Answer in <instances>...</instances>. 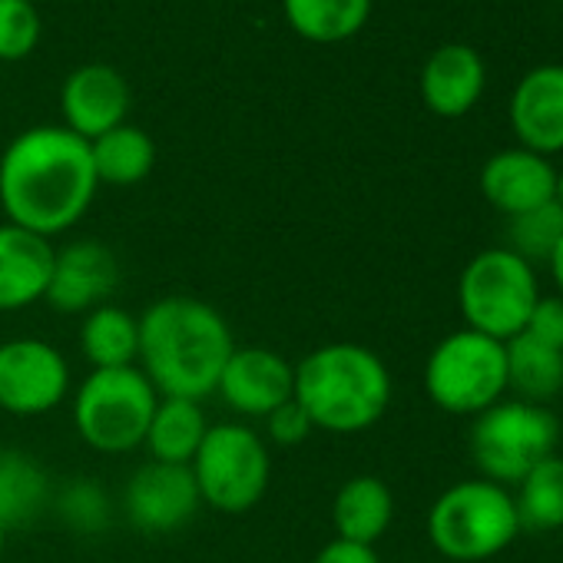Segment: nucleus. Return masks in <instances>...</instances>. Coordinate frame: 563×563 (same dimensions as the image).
<instances>
[{"mask_svg": "<svg viewBox=\"0 0 563 563\" xmlns=\"http://www.w3.org/2000/svg\"><path fill=\"white\" fill-rule=\"evenodd\" d=\"M282 14L312 44H342L368 24L372 0H282Z\"/></svg>", "mask_w": 563, "mask_h": 563, "instance_id": "obj_24", "label": "nucleus"}, {"mask_svg": "<svg viewBox=\"0 0 563 563\" xmlns=\"http://www.w3.org/2000/svg\"><path fill=\"white\" fill-rule=\"evenodd\" d=\"M93 169L100 186H136L143 183L156 166V143L140 126H117L90 143Z\"/></svg>", "mask_w": 563, "mask_h": 563, "instance_id": "obj_25", "label": "nucleus"}, {"mask_svg": "<svg viewBox=\"0 0 563 563\" xmlns=\"http://www.w3.org/2000/svg\"><path fill=\"white\" fill-rule=\"evenodd\" d=\"M80 352L90 372L103 368H136L140 358V319L123 306H100L80 322Z\"/></svg>", "mask_w": 563, "mask_h": 563, "instance_id": "obj_21", "label": "nucleus"}, {"mask_svg": "<svg viewBox=\"0 0 563 563\" xmlns=\"http://www.w3.org/2000/svg\"><path fill=\"white\" fill-rule=\"evenodd\" d=\"M199 500L219 514L252 510L272 481V454L255 428L239 421L209 424L196 457L189 461Z\"/></svg>", "mask_w": 563, "mask_h": 563, "instance_id": "obj_9", "label": "nucleus"}, {"mask_svg": "<svg viewBox=\"0 0 563 563\" xmlns=\"http://www.w3.org/2000/svg\"><path fill=\"white\" fill-rule=\"evenodd\" d=\"M560 421L547 405H530L520 398H500L481 411L471 424L467 444L481 477L514 487L530 467L556 454Z\"/></svg>", "mask_w": 563, "mask_h": 563, "instance_id": "obj_8", "label": "nucleus"}, {"mask_svg": "<svg viewBox=\"0 0 563 563\" xmlns=\"http://www.w3.org/2000/svg\"><path fill=\"white\" fill-rule=\"evenodd\" d=\"M507 349V391L530 405H547L563 391V352L520 332Z\"/></svg>", "mask_w": 563, "mask_h": 563, "instance_id": "obj_22", "label": "nucleus"}, {"mask_svg": "<svg viewBox=\"0 0 563 563\" xmlns=\"http://www.w3.org/2000/svg\"><path fill=\"white\" fill-rule=\"evenodd\" d=\"M428 540L451 563H484L520 537L510 487L471 477L444 487L428 507Z\"/></svg>", "mask_w": 563, "mask_h": 563, "instance_id": "obj_4", "label": "nucleus"}, {"mask_svg": "<svg viewBox=\"0 0 563 563\" xmlns=\"http://www.w3.org/2000/svg\"><path fill=\"white\" fill-rule=\"evenodd\" d=\"M523 332L563 352V299L560 296H540Z\"/></svg>", "mask_w": 563, "mask_h": 563, "instance_id": "obj_31", "label": "nucleus"}, {"mask_svg": "<svg viewBox=\"0 0 563 563\" xmlns=\"http://www.w3.org/2000/svg\"><path fill=\"white\" fill-rule=\"evenodd\" d=\"M560 543H563V530H560Z\"/></svg>", "mask_w": 563, "mask_h": 563, "instance_id": "obj_36", "label": "nucleus"}, {"mask_svg": "<svg viewBox=\"0 0 563 563\" xmlns=\"http://www.w3.org/2000/svg\"><path fill=\"white\" fill-rule=\"evenodd\" d=\"M428 401L454 418H477L507 395L504 342L474 329L444 335L424 362Z\"/></svg>", "mask_w": 563, "mask_h": 563, "instance_id": "obj_6", "label": "nucleus"}, {"mask_svg": "<svg viewBox=\"0 0 563 563\" xmlns=\"http://www.w3.org/2000/svg\"><path fill=\"white\" fill-rule=\"evenodd\" d=\"M202 507L192 471L183 464H143L123 490V514L143 533H173Z\"/></svg>", "mask_w": 563, "mask_h": 563, "instance_id": "obj_13", "label": "nucleus"}, {"mask_svg": "<svg viewBox=\"0 0 563 563\" xmlns=\"http://www.w3.org/2000/svg\"><path fill=\"white\" fill-rule=\"evenodd\" d=\"M100 189L90 143L67 126H34L0 156V209L44 239L70 232Z\"/></svg>", "mask_w": 563, "mask_h": 563, "instance_id": "obj_1", "label": "nucleus"}, {"mask_svg": "<svg viewBox=\"0 0 563 563\" xmlns=\"http://www.w3.org/2000/svg\"><path fill=\"white\" fill-rule=\"evenodd\" d=\"M54 504L47 471L18 448H0V520L11 527L37 520Z\"/></svg>", "mask_w": 563, "mask_h": 563, "instance_id": "obj_23", "label": "nucleus"}, {"mask_svg": "<svg viewBox=\"0 0 563 563\" xmlns=\"http://www.w3.org/2000/svg\"><path fill=\"white\" fill-rule=\"evenodd\" d=\"M70 395V365L60 349L44 339L0 342V411L14 418H41Z\"/></svg>", "mask_w": 563, "mask_h": 563, "instance_id": "obj_10", "label": "nucleus"}, {"mask_svg": "<svg viewBox=\"0 0 563 563\" xmlns=\"http://www.w3.org/2000/svg\"><path fill=\"white\" fill-rule=\"evenodd\" d=\"M560 239H563V206L556 199L507 219V249L530 265L547 262Z\"/></svg>", "mask_w": 563, "mask_h": 563, "instance_id": "obj_27", "label": "nucleus"}, {"mask_svg": "<svg viewBox=\"0 0 563 563\" xmlns=\"http://www.w3.org/2000/svg\"><path fill=\"white\" fill-rule=\"evenodd\" d=\"M60 110H64V126L80 140L93 143L97 136L126 123L130 84L110 64H84L64 80Z\"/></svg>", "mask_w": 563, "mask_h": 563, "instance_id": "obj_14", "label": "nucleus"}, {"mask_svg": "<svg viewBox=\"0 0 563 563\" xmlns=\"http://www.w3.org/2000/svg\"><path fill=\"white\" fill-rule=\"evenodd\" d=\"M312 563H382L375 547H362V543H349V540H329Z\"/></svg>", "mask_w": 563, "mask_h": 563, "instance_id": "obj_32", "label": "nucleus"}, {"mask_svg": "<svg viewBox=\"0 0 563 563\" xmlns=\"http://www.w3.org/2000/svg\"><path fill=\"white\" fill-rule=\"evenodd\" d=\"M547 268H550V278H553V286H556V296L563 299V239H560L556 249L550 252Z\"/></svg>", "mask_w": 563, "mask_h": 563, "instance_id": "obj_33", "label": "nucleus"}, {"mask_svg": "<svg viewBox=\"0 0 563 563\" xmlns=\"http://www.w3.org/2000/svg\"><path fill=\"white\" fill-rule=\"evenodd\" d=\"M57 245L31 229L0 222V312H21L47 296Z\"/></svg>", "mask_w": 563, "mask_h": 563, "instance_id": "obj_17", "label": "nucleus"}, {"mask_svg": "<svg viewBox=\"0 0 563 563\" xmlns=\"http://www.w3.org/2000/svg\"><path fill=\"white\" fill-rule=\"evenodd\" d=\"M507 120L523 150L547 159L563 153V64L527 70L510 93Z\"/></svg>", "mask_w": 563, "mask_h": 563, "instance_id": "obj_15", "label": "nucleus"}, {"mask_svg": "<svg viewBox=\"0 0 563 563\" xmlns=\"http://www.w3.org/2000/svg\"><path fill=\"white\" fill-rule=\"evenodd\" d=\"M477 183L481 196L507 219L556 199V166L547 156L530 153L523 146L494 153L481 166Z\"/></svg>", "mask_w": 563, "mask_h": 563, "instance_id": "obj_16", "label": "nucleus"}, {"mask_svg": "<svg viewBox=\"0 0 563 563\" xmlns=\"http://www.w3.org/2000/svg\"><path fill=\"white\" fill-rule=\"evenodd\" d=\"M232 349L229 322L202 299L166 296L140 316L136 368L159 398L202 401L216 395Z\"/></svg>", "mask_w": 563, "mask_h": 563, "instance_id": "obj_2", "label": "nucleus"}, {"mask_svg": "<svg viewBox=\"0 0 563 563\" xmlns=\"http://www.w3.org/2000/svg\"><path fill=\"white\" fill-rule=\"evenodd\" d=\"M487 87V67L467 44H441L421 67V100L434 117H467Z\"/></svg>", "mask_w": 563, "mask_h": 563, "instance_id": "obj_18", "label": "nucleus"}, {"mask_svg": "<svg viewBox=\"0 0 563 563\" xmlns=\"http://www.w3.org/2000/svg\"><path fill=\"white\" fill-rule=\"evenodd\" d=\"M159 391L140 368L90 372L74 391L77 438L97 454H130L143 448Z\"/></svg>", "mask_w": 563, "mask_h": 563, "instance_id": "obj_7", "label": "nucleus"}, {"mask_svg": "<svg viewBox=\"0 0 563 563\" xmlns=\"http://www.w3.org/2000/svg\"><path fill=\"white\" fill-rule=\"evenodd\" d=\"M41 41V14L31 0H0V60H24Z\"/></svg>", "mask_w": 563, "mask_h": 563, "instance_id": "obj_29", "label": "nucleus"}, {"mask_svg": "<svg viewBox=\"0 0 563 563\" xmlns=\"http://www.w3.org/2000/svg\"><path fill=\"white\" fill-rule=\"evenodd\" d=\"M556 202L563 206V169H556Z\"/></svg>", "mask_w": 563, "mask_h": 563, "instance_id": "obj_35", "label": "nucleus"}, {"mask_svg": "<svg viewBox=\"0 0 563 563\" xmlns=\"http://www.w3.org/2000/svg\"><path fill=\"white\" fill-rule=\"evenodd\" d=\"M395 520V494L375 474L349 477L332 500V527L339 540L375 547Z\"/></svg>", "mask_w": 563, "mask_h": 563, "instance_id": "obj_19", "label": "nucleus"}, {"mask_svg": "<svg viewBox=\"0 0 563 563\" xmlns=\"http://www.w3.org/2000/svg\"><path fill=\"white\" fill-rule=\"evenodd\" d=\"M4 550H8V523L0 520V556H4Z\"/></svg>", "mask_w": 563, "mask_h": 563, "instance_id": "obj_34", "label": "nucleus"}, {"mask_svg": "<svg viewBox=\"0 0 563 563\" xmlns=\"http://www.w3.org/2000/svg\"><path fill=\"white\" fill-rule=\"evenodd\" d=\"M206 431H209V421H206L202 401L159 398L156 401V411L150 418L143 448L150 451V461L189 467V461L196 457Z\"/></svg>", "mask_w": 563, "mask_h": 563, "instance_id": "obj_20", "label": "nucleus"}, {"mask_svg": "<svg viewBox=\"0 0 563 563\" xmlns=\"http://www.w3.org/2000/svg\"><path fill=\"white\" fill-rule=\"evenodd\" d=\"M265 421V438L272 441V444H278V448H296V444H302V441H309V434L316 431L312 428V421H309V415H306V408L292 398V401H286V405H278L268 418H262Z\"/></svg>", "mask_w": 563, "mask_h": 563, "instance_id": "obj_30", "label": "nucleus"}, {"mask_svg": "<svg viewBox=\"0 0 563 563\" xmlns=\"http://www.w3.org/2000/svg\"><path fill=\"white\" fill-rule=\"evenodd\" d=\"M120 286V262L100 239H77L57 249L44 302L64 316H87L110 302Z\"/></svg>", "mask_w": 563, "mask_h": 563, "instance_id": "obj_11", "label": "nucleus"}, {"mask_svg": "<svg viewBox=\"0 0 563 563\" xmlns=\"http://www.w3.org/2000/svg\"><path fill=\"white\" fill-rule=\"evenodd\" d=\"M316 431L365 434L391 405V372L382 355L358 342H329L296 365L292 395Z\"/></svg>", "mask_w": 563, "mask_h": 563, "instance_id": "obj_3", "label": "nucleus"}, {"mask_svg": "<svg viewBox=\"0 0 563 563\" xmlns=\"http://www.w3.org/2000/svg\"><path fill=\"white\" fill-rule=\"evenodd\" d=\"M216 395L242 418H268L296 395V365L265 345H235Z\"/></svg>", "mask_w": 563, "mask_h": 563, "instance_id": "obj_12", "label": "nucleus"}, {"mask_svg": "<svg viewBox=\"0 0 563 563\" xmlns=\"http://www.w3.org/2000/svg\"><path fill=\"white\" fill-rule=\"evenodd\" d=\"M54 504H57V514L64 517V523L77 533H100L113 517L107 490L90 477H77V481L64 484L54 494Z\"/></svg>", "mask_w": 563, "mask_h": 563, "instance_id": "obj_28", "label": "nucleus"}, {"mask_svg": "<svg viewBox=\"0 0 563 563\" xmlns=\"http://www.w3.org/2000/svg\"><path fill=\"white\" fill-rule=\"evenodd\" d=\"M540 282L530 262L507 245L477 252L457 278V309L464 329L510 342L527 329V319L540 299Z\"/></svg>", "mask_w": 563, "mask_h": 563, "instance_id": "obj_5", "label": "nucleus"}, {"mask_svg": "<svg viewBox=\"0 0 563 563\" xmlns=\"http://www.w3.org/2000/svg\"><path fill=\"white\" fill-rule=\"evenodd\" d=\"M514 507L520 530L560 533L563 530V457L550 454L514 484Z\"/></svg>", "mask_w": 563, "mask_h": 563, "instance_id": "obj_26", "label": "nucleus"}]
</instances>
